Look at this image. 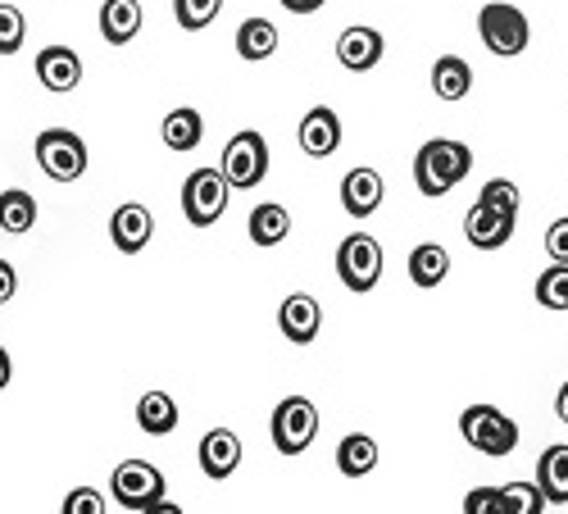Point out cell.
<instances>
[{
	"label": "cell",
	"instance_id": "cell-5",
	"mask_svg": "<svg viewBox=\"0 0 568 514\" xmlns=\"http://www.w3.org/2000/svg\"><path fill=\"white\" fill-rule=\"evenodd\" d=\"M37 164L51 182H78L87 173V142L69 128H45L37 132Z\"/></svg>",
	"mask_w": 568,
	"mask_h": 514
},
{
	"label": "cell",
	"instance_id": "cell-25",
	"mask_svg": "<svg viewBox=\"0 0 568 514\" xmlns=\"http://www.w3.org/2000/svg\"><path fill=\"white\" fill-rule=\"evenodd\" d=\"M433 91H437L442 101H464L468 91H473V69H468V60L442 56V60L433 64Z\"/></svg>",
	"mask_w": 568,
	"mask_h": 514
},
{
	"label": "cell",
	"instance_id": "cell-3",
	"mask_svg": "<svg viewBox=\"0 0 568 514\" xmlns=\"http://www.w3.org/2000/svg\"><path fill=\"white\" fill-rule=\"evenodd\" d=\"M227 196H232V182L223 178V169H196L186 173L182 182V214L192 228H214L227 210Z\"/></svg>",
	"mask_w": 568,
	"mask_h": 514
},
{
	"label": "cell",
	"instance_id": "cell-10",
	"mask_svg": "<svg viewBox=\"0 0 568 514\" xmlns=\"http://www.w3.org/2000/svg\"><path fill=\"white\" fill-rule=\"evenodd\" d=\"M296 142H301V151H305L310 160L337 155V151H342V119H337V110H333V105H314V110L301 119V128H296Z\"/></svg>",
	"mask_w": 568,
	"mask_h": 514
},
{
	"label": "cell",
	"instance_id": "cell-22",
	"mask_svg": "<svg viewBox=\"0 0 568 514\" xmlns=\"http://www.w3.org/2000/svg\"><path fill=\"white\" fill-rule=\"evenodd\" d=\"M537 483L546 492V501L568 505V446H546L537 460Z\"/></svg>",
	"mask_w": 568,
	"mask_h": 514
},
{
	"label": "cell",
	"instance_id": "cell-20",
	"mask_svg": "<svg viewBox=\"0 0 568 514\" xmlns=\"http://www.w3.org/2000/svg\"><path fill=\"white\" fill-rule=\"evenodd\" d=\"M446 273H450V251L446 246L423 242V246L409 251V278H414V288H442Z\"/></svg>",
	"mask_w": 568,
	"mask_h": 514
},
{
	"label": "cell",
	"instance_id": "cell-26",
	"mask_svg": "<svg viewBox=\"0 0 568 514\" xmlns=\"http://www.w3.org/2000/svg\"><path fill=\"white\" fill-rule=\"evenodd\" d=\"M337 470H342L346 478H364V474H373V470H377V442H373L368 433H351V437H342V446H337Z\"/></svg>",
	"mask_w": 568,
	"mask_h": 514
},
{
	"label": "cell",
	"instance_id": "cell-11",
	"mask_svg": "<svg viewBox=\"0 0 568 514\" xmlns=\"http://www.w3.org/2000/svg\"><path fill=\"white\" fill-rule=\"evenodd\" d=\"M155 238V214L136 201H123L114 214H110V242L123 251V255H141Z\"/></svg>",
	"mask_w": 568,
	"mask_h": 514
},
{
	"label": "cell",
	"instance_id": "cell-34",
	"mask_svg": "<svg viewBox=\"0 0 568 514\" xmlns=\"http://www.w3.org/2000/svg\"><path fill=\"white\" fill-rule=\"evenodd\" d=\"M64 514H105V496L97 487H73L64 501Z\"/></svg>",
	"mask_w": 568,
	"mask_h": 514
},
{
	"label": "cell",
	"instance_id": "cell-24",
	"mask_svg": "<svg viewBox=\"0 0 568 514\" xmlns=\"http://www.w3.org/2000/svg\"><path fill=\"white\" fill-rule=\"evenodd\" d=\"M232 46H236V56H242V60L260 64V60H268L277 51V28L268 19H246L242 28H236V41Z\"/></svg>",
	"mask_w": 568,
	"mask_h": 514
},
{
	"label": "cell",
	"instance_id": "cell-18",
	"mask_svg": "<svg viewBox=\"0 0 568 514\" xmlns=\"http://www.w3.org/2000/svg\"><path fill=\"white\" fill-rule=\"evenodd\" d=\"M160 137H164V147L178 151V155L196 151V147H201V137H205V119H201V110H192V105L169 110L164 123H160Z\"/></svg>",
	"mask_w": 568,
	"mask_h": 514
},
{
	"label": "cell",
	"instance_id": "cell-16",
	"mask_svg": "<svg viewBox=\"0 0 568 514\" xmlns=\"http://www.w3.org/2000/svg\"><path fill=\"white\" fill-rule=\"evenodd\" d=\"M383 192H387L383 173L359 164V169H351V173L342 178V210L355 214V219H368L377 205H383Z\"/></svg>",
	"mask_w": 568,
	"mask_h": 514
},
{
	"label": "cell",
	"instance_id": "cell-33",
	"mask_svg": "<svg viewBox=\"0 0 568 514\" xmlns=\"http://www.w3.org/2000/svg\"><path fill=\"white\" fill-rule=\"evenodd\" d=\"M464 514H509L505 487H473V492L464 496Z\"/></svg>",
	"mask_w": 568,
	"mask_h": 514
},
{
	"label": "cell",
	"instance_id": "cell-12",
	"mask_svg": "<svg viewBox=\"0 0 568 514\" xmlns=\"http://www.w3.org/2000/svg\"><path fill=\"white\" fill-rule=\"evenodd\" d=\"M277 329H282V337H287V342L310 346V342L318 337V329H323V310H318V301H314L310 292L287 296V301L277 305Z\"/></svg>",
	"mask_w": 568,
	"mask_h": 514
},
{
	"label": "cell",
	"instance_id": "cell-4",
	"mask_svg": "<svg viewBox=\"0 0 568 514\" xmlns=\"http://www.w3.org/2000/svg\"><path fill=\"white\" fill-rule=\"evenodd\" d=\"M459 433H464L468 446H478L491 460H505L518 446V424L509 414H500L496 405H468L459 414Z\"/></svg>",
	"mask_w": 568,
	"mask_h": 514
},
{
	"label": "cell",
	"instance_id": "cell-7",
	"mask_svg": "<svg viewBox=\"0 0 568 514\" xmlns=\"http://www.w3.org/2000/svg\"><path fill=\"white\" fill-rule=\"evenodd\" d=\"M478 32H483V46L491 56L509 60V56H524L528 51V14L514 10V6H487L478 14Z\"/></svg>",
	"mask_w": 568,
	"mask_h": 514
},
{
	"label": "cell",
	"instance_id": "cell-35",
	"mask_svg": "<svg viewBox=\"0 0 568 514\" xmlns=\"http://www.w3.org/2000/svg\"><path fill=\"white\" fill-rule=\"evenodd\" d=\"M546 251H550V260L568 264V214H564V219H555V223L546 228Z\"/></svg>",
	"mask_w": 568,
	"mask_h": 514
},
{
	"label": "cell",
	"instance_id": "cell-31",
	"mask_svg": "<svg viewBox=\"0 0 568 514\" xmlns=\"http://www.w3.org/2000/svg\"><path fill=\"white\" fill-rule=\"evenodd\" d=\"M505 505H509V514H541L546 492H541V483H505Z\"/></svg>",
	"mask_w": 568,
	"mask_h": 514
},
{
	"label": "cell",
	"instance_id": "cell-9",
	"mask_svg": "<svg viewBox=\"0 0 568 514\" xmlns=\"http://www.w3.org/2000/svg\"><path fill=\"white\" fill-rule=\"evenodd\" d=\"M337 278L351 292H373L377 278H383V246H377L368 232H351L337 246Z\"/></svg>",
	"mask_w": 568,
	"mask_h": 514
},
{
	"label": "cell",
	"instance_id": "cell-30",
	"mask_svg": "<svg viewBox=\"0 0 568 514\" xmlns=\"http://www.w3.org/2000/svg\"><path fill=\"white\" fill-rule=\"evenodd\" d=\"M23 37H28L23 10L19 6H0V56H19L23 51Z\"/></svg>",
	"mask_w": 568,
	"mask_h": 514
},
{
	"label": "cell",
	"instance_id": "cell-28",
	"mask_svg": "<svg viewBox=\"0 0 568 514\" xmlns=\"http://www.w3.org/2000/svg\"><path fill=\"white\" fill-rule=\"evenodd\" d=\"M219 10H223V0H173V19H178V28H186V32L210 28V23L219 19Z\"/></svg>",
	"mask_w": 568,
	"mask_h": 514
},
{
	"label": "cell",
	"instance_id": "cell-8",
	"mask_svg": "<svg viewBox=\"0 0 568 514\" xmlns=\"http://www.w3.org/2000/svg\"><path fill=\"white\" fill-rule=\"evenodd\" d=\"M110 492L123 510H155L164 501V474L146 460H123L110 478Z\"/></svg>",
	"mask_w": 568,
	"mask_h": 514
},
{
	"label": "cell",
	"instance_id": "cell-38",
	"mask_svg": "<svg viewBox=\"0 0 568 514\" xmlns=\"http://www.w3.org/2000/svg\"><path fill=\"white\" fill-rule=\"evenodd\" d=\"M10 379H14V360H10V351L0 346V392L10 387Z\"/></svg>",
	"mask_w": 568,
	"mask_h": 514
},
{
	"label": "cell",
	"instance_id": "cell-6",
	"mask_svg": "<svg viewBox=\"0 0 568 514\" xmlns=\"http://www.w3.org/2000/svg\"><path fill=\"white\" fill-rule=\"evenodd\" d=\"M219 169L232 182V192H251V187H260L268 178V142L260 132H236L223 147Z\"/></svg>",
	"mask_w": 568,
	"mask_h": 514
},
{
	"label": "cell",
	"instance_id": "cell-29",
	"mask_svg": "<svg viewBox=\"0 0 568 514\" xmlns=\"http://www.w3.org/2000/svg\"><path fill=\"white\" fill-rule=\"evenodd\" d=\"M537 301L546 310H568V264H550L541 278H537Z\"/></svg>",
	"mask_w": 568,
	"mask_h": 514
},
{
	"label": "cell",
	"instance_id": "cell-14",
	"mask_svg": "<svg viewBox=\"0 0 568 514\" xmlns=\"http://www.w3.org/2000/svg\"><path fill=\"white\" fill-rule=\"evenodd\" d=\"M464 238L478 246V251H500V246L514 238V214H505V210L478 201V205L468 210V219H464Z\"/></svg>",
	"mask_w": 568,
	"mask_h": 514
},
{
	"label": "cell",
	"instance_id": "cell-2",
	"mask_svg": "<svg viewBox=\"0 0 568 514\" xmlns=\"http://www.w3.org/2000/svg\"><path fill=\"white\" fill-rule=\"evenodd\" d=\"M268 437L277 455H301L310 451V442L318 437V410L310 396H287L277 401L273 419H268Z\"/></svg>",
	"mask_w": 568,
	"mask_h": 514
},
{
	"label": "cell",
	"instance_id": "cell-19",
	"mask_svg": "<svg viewBox=\"0 0 568 514\" xmlns=\"http://www.w3.org/2000/svg\"><path fill=\"white\" fill-rule=\"evenodd\" d=\"M141 23H146V14H141V0H105L101 6V37L110 46H128Z\"/></svg>",
	"mask_w": 568,
	"mask_h": 514
},
{
	"label": "cell",
	"instance_id": "cell-23",
	"mask_svg": "<svg viewBox=\"0 0 568 514\" xmlns=\"http://www.w3.org/2000/svg\"><path fill=\"white\" fill-rule=\"evenodd\" d=\"M287 232H292V214H287V205L268 201V205H255V210H251V242H255V246H277V242H287Z\"/></svg>",
	"mask_w": 568,
	"mask_h": 514
},
{
	"label": "cell",
	"instance_id": "cell-21",
	"mask_svg": "<svg viewBox=\"0 0 568 514\" xmlns=\"http://www.w3.org/2000/svg\"><path fill=\"white\" fill-rule=\"evenodd\" d=\"M136 424L141 433H151V437H164L178 429V401L169 392H146L136 401Z\"/></svg>",
	"mask_w": 568,
	"mask_h": 514
},
{
	"label": "cell",
	"instance_id": "cell-32",
	"mask_svg": "<svg viewBox=\"0 0 568 514\" xmlns=\"http://www.w3.org/2000/svg\"><path fill=\"white\" fill-rule=\"evenodd\" d=\"M478 201H487V205H496V210H505V214H518V205H524V192H518L514 182H505V178H491V182L483 187Z\"/></svg>",
	"mask_w": 568,
	"mask_h": 514
},
{
	"label": "cell",
	"instance_id": "cell-15",
	"mask_svg": "<svg viewBox=\"0 0 568 514\" xmlns=\"http://www.w3.org/2000/svg\"><path fill=\"white\" fill-rule=\"evenodd\" d=\"M37 82L45 91H55V97H64V91H73L82 82V60L78 51H69V46H45V51H37Z\"/></svg>",
	"mask_w": 568,
	"mask_h": 514
},
{
	"label": "cell",
	"instance_id": "cell-27",
	"mask_svg": "<svg viewBox=\"0 0 568 514\" xmlns=\"http://www.w3.org/2000/svg\"><path fill=\"white\" fill-rule=\"evenodd\" d=\"M37 223V201L28 192H19V187H10V192H0V228L6 232H32Z\"/></svg>",
	"mask_w": 568,
	"mask_h": 514
},
{
	"label": "cell",
	"instance_id": "cell-37",
	"mask_svg": "<svg viewBox=\"0 0 568 514\" xmlns=\"http://www.w3.org/2000/svg\"><path fill=\"white\" fill-rule=\"evenodd\" d=\"M323 6H327V0H282V10H292V14H314Z\"/></svg>",
	"mask_w": 568,
	"mask_h": 514
},
{
	"label": "cell",
	"instance_id": "cell-17",
	"mask_svg": "<svg viewBox=\"0 0 568 514\" xmlns=\"http://www.w3.org/2000/svg\"><path fill=\"white\" fill-rule=\"evenodd\" d=\"M337 60L351 73H368L377 60H383V32H377V28H359V23L346 28L337 37Z\"/></svg>",
	"mask_w": 568,
	"mask_h": 514
},
{
	"label": "cell",
	"instance_id": "cell-36",
	"mask_svg": "<svg viewBox=\"0 0 568 514\" xmlns=\"http://www.w3.org/2000/svg\"><path fill=\"white\" fill-rule=\"evenodd\" d=\"M14 292H19V273H14L10 260H0V305H10Z\"/></svg>",
	"mask_w": 568,
	"mask_h": 514
},
{
	"label": "cell",
	"instance_id": "cell-13",
	"mask_svg": "<svg viewBox=\"0 0 568 514\" xmlns=\"http://www.w3.org/2000/svg\"><path fill=\"white\" fill-rule=\"evenodd\" d=\"M196 460H201V474H205V478L223 483V478L236 474V464H242V437H236L232 429H210V433L201 437Z\"/></svg>",
	"mask_w": 568,
	"mask_h": 514
},
{
	"label": "cell",
	"instance_id": "cell-39",
	"mask_svg": "<svg viewBox=\"0 0 568 514\" xmlns=\"http://www.w3.org/2000/svg\"><path fill=\"white\" fill-rule=\"evenodd\" d=\"M555 414H559V424H568V383H564L559 396H555Z\"/></svg>",
	"mask_w": 568,
	"mask_h": 514
},
{
	"label": "cell",
	"instance_id": "cell-1",
	"mask_svg": "<svg viewBox=\"0 0 568 514\" xmlns=\"http://www.w3.org/2000/svg\"><path fill=\"white\" fill-rule=\"evenodd\" d=\"M468 169H473V151L464 142H455V137H433V142H423L414 155V187L428 201H437L468 178Z\"/></svg>",
	"mask_w": 568,
	"mask_h": 514
}]
</instances>
